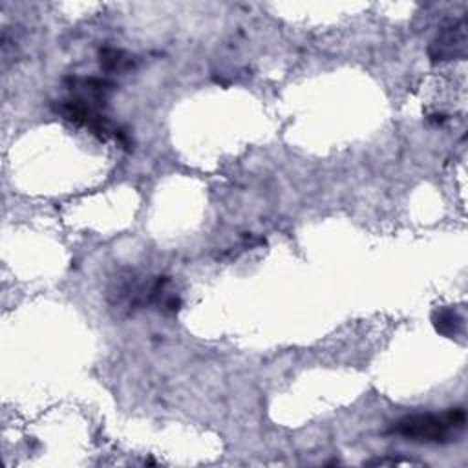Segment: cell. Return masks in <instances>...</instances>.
Returning <instances> with one entry per match:
<instances>
[{
    "instance_id": "obj_1",
    "label": "cell",
    "mask_w": 468,
    "mask_h": 468,
    "mask_svg": "<svg viewBox=\"0 0 468 468\" xmlns=\"http://www.w3.org/2000/svg\"><path fill=\"white\" fill-rule=\"evenodd\" d=\"M466 428L464 408H448L442 413H411L391 424L389 433L411 442L448 444L457 441Z\"/></svg>"
},
{
    "instance_id": "obj_2",
    "label": "cell",
    "mask_w": 468,
    "mask_h": 468,
    "mask_svg": "<svg viewBox=\"0 0 468 468\" xmlns=\"http://www.w3.org/2000/svg\"><path fill=\"white\" fill-rule=\"evenodd\" d=\"M55 110L69 122L88 128L91 133H95L99 139H113L121 144H128L126 133L112 124L104 115H101L86 99L73 97L68 101H58L55 104Z\"/></svg>"
},
{
    "instance_id": "obj_3",
    "label": "cell",
    "mask_w": 468,
    "mask_h": 468,
    "mask_svg": "<svg viewBox=\"0 0 468 468\" xmlns=\"http://www.w3.org/2000/svg\"><path fill=\"white\" fill-rule=\"evenodd\" d=\"M464 48H466L464 20L459 18L457 22L442 27V31L435 37V40L430 46V58L433 62H442L457 57H464Z\"/></svg>"
},
{
    "instance_id": "obj_4",
    "label": "cell",
    "mask_w": 468,
    "mask_h": 468,
    "mask_svg": "<svg viewBox=\"0 0 468 468\" xmlns=\"http://www.w3.org/2000/svg\"><path fill=\"white\" fill-rule=\"evenodd\" d=\"M431 320H433V325H435L437 333H441L442 336H448V338L457 336L461 327H463V316L452 307L437 309L433 313Z\"/></svg>"
},
{
    "instance_id": "obj_5",
    "label": "cell",
    "mask_w": 468,
    "mask_h": 468,
    "mask_svg": "<svg viewBox=\"0 0 468 468\" xmlns=\"http://www.w3.org/2000/svg\"><path fill=\"white\" fill-rule=\"evenodd\" d=\"M99 62L106 71H126L133 66V58L117 48H102L99 51Z\"/></svg>"
}]
</instances>
